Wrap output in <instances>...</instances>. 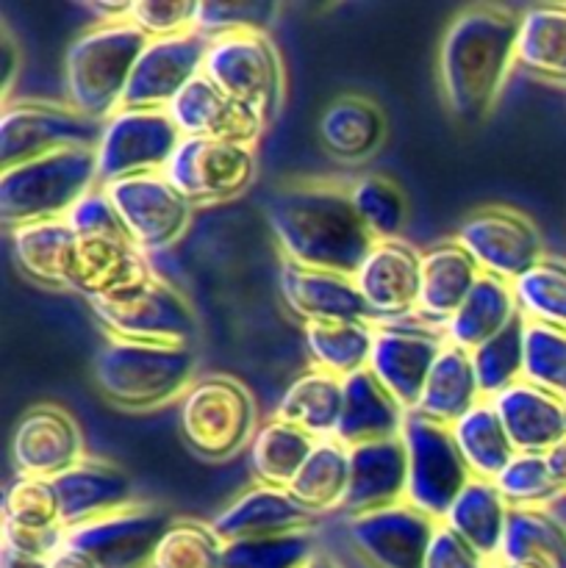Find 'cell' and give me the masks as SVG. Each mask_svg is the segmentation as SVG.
<instances>
[{
    "label": "cell",
    "instance_id": "6da1fadb",
    "mask_svg": "<svg viewBox=\"0 0 566 568\" xmlns=\"http://www.w3.org/2000/svg\"><path fill=\"white\" fill-rule=\"evenodd\" d=\"M519 22L508 6L477 3L449 20L438 44V89L464 125L486 120L519 64Z\"/></svg>",
    "mask_w": 566,
    "mask_h": 568
},
{
    "label": "cell",
    "instance_id": "7a4b0ae2",
    "mask_svg": "<svg viewBox=\"0 0 566 568\" xmlns=\"http://www.w3.org/2000/svg\"><path fill=\"white\" fill-rule=\"evenodd\" d=\"M266 222L283 258L353 275L375 239L355 214L350 186L336 181H289L266 203Z\"/></svg>",
    "mask_w": 566,
    "mask_h": 568
},
{
    "label": "cell",
    "instance_id": "3957f363",
    "mask_svg": "<svg viewBox=\"0 0 566 568\" xmlns=\"http://www.w3.org/2000/svg\"><path fill=\"white\" fill-rule=\"evenodd\" d=\"M194 344H150L109 338L92 364L94 386L122 410H150L183 397L194 383Z\"/></svg>",
    "mask_w": 566,
    "mask_h": 568
},
{
    "label": "cell",
    "instance_id": "277c9868",
    "mask_svg": "<svg viewBox=\"0 0 566 568\" xmlns=\"http://www.w3.org/2000/svg\"><path fill=\"white\" fill-rule=\"evenodd\" d=\"M148 42L131 20L92 26L72 39L64 53L67 103L98 122L114 116Z\"/></svg>",
    "mask_w": 566,
    "mask_h": 568
},
{
    "label": "cell",
    "instance_id": "5b68a950",
    "mask_svg": "<svg viewBox=\"0 0 566 568\" xmlns=\"http://www.w3.org/2000/svg\"><path fill=\"white\" fill-rule=\"evenodd\" d=\"M98 150L70 148L0 175V216L9 231L33 222L67 220L75 203L98 189Z\"/></svg>",
    "mask_w": 566,
    "mask_h": 568
},
{
    "label": "cell",
    "instance_id": "8992f818",
    "mask_svg": "<svg viewBox=\"0 0 566 568\" xmlns=\"http://www.w3.org/2000/svg\"><path fill=\"white\" fill-rule=\"evenodd\" d=\"M203 75L266 125L286 98V67L266 31H239L209 39Z\"/></svg>",
    "mask_w": 566,
    "mask_h": 568
},
{
    "label": "cell",
    "instance_id": "52a82bcc",
    "mask_svg": "<svg viewBox=\"0 0 566 568\" xmlns=\"http://www.w3.org/2000/svg\"><path fill=\"white\" fill-rule=\"evenodd\" d=\"M178 427L192 453L228 460L255 436V403L247 386L231 375H205L189 386L178 408Z\"/></svg>",
    "mask_w": 566,
    "mask_h": 568
},
{
    "label": "cell",
    "instance_id": "ba28073f",
    "mask_svg": "<svg viewBox=\"0 0 566 568\" xmlns=\"http://www.w3.org/2000/svg\"><path fill=\"white\" fill-rule=\"evenodd\" d=\"M89 308L111 338L150 344H194L198 338L192 303L159 275H150L114 297L94 300Z\"/></svg>",
    "mask_w": 566,
    "mask_h": 568
},
{
    "label": "cell",
    "instance_id": "9c48e42d",
    "mask_svg": "<svg viewBox=\"0 0 566 568\" xmlns=\"http://www.w3.org/2000/svg\"><path fill=\"white\" fill-rule=\"evenodd\" d=\"M400 438L408 455L405 503L431 516L433 521H444L458 494L475 480L455 444L453 430L420 414H408Z\"/></svg>",
    "mask_w": 566,
    "mask_h": 568
},
{
    "label": "cell",
    "instance_id": "30bf717a",
    "mask_svg": "<svg viewBox=\"0 0 566 568\" xmlns=\"http://www.w3.org/2000/svg\"><path fill=\"white\" fill-rule=\"evenodd\" d=\"M103 122L55 100L3 103L0 114V161L3 170L70 148H98Z\"/></svg>",
    "mask_w": 566,
    "mask_h": 568
},
{
    "label": "cell",
    "instance_id": "8fae6325",
    "mask_svg": "<svg viewBox=\"0 0 566 568\" xmlns=\"http://www.w3.org/2000/svg\"><path fill=\"white\" fill-rule=\"evenodd\" d=\"M183 133L178 131L170 111L120 109L103 122L98 142L100 186L122 178L164 172L175 155Z\"/></svg>",
    "mask_w": 566,
    "mask_h": 568
},
{
    "label": "cell",
    "instance_id": "7c38bea8",
    "mask_svg": "<svg viewBox=\"0 0 566 568\" xmlns=\"http://www.w3.org/2000/svg\"><path fill=\"white\" fill-rule=\"evenodd\" d=\"M455 242L472 255L483 275L516 283L544 258L536 222L514 205H483L464 216Z\"/></svg>",
    "mask_w": 566,
    "mask_h": 568
},
{
    "label": "cell",
    "instance_id": "4fadbf2b",
    "mask_svg": "<svg viewBox=\"0 0 566 568\" xmlns=\"http://www.w3.org/2000/svg\"><path fill=\"white\" fill-rule=\"evenodd\" d=\"M164 175L192 205L233 200L253 183V144L231 139L183 136Z\"/></svg>",
    "mask_w": 566,
    "mask_h": 568
},
{
    "label": "cell",
    "instance_id": "5bb4252c",
    "mask_svg": "<svg viewBox=\"0 0 566 568\" xmlns=\"http://www.w3.org/2000/svg\"><path fill=\"white\" fill-rule=\"evenodd\" d=\"M105 194L120 214L128 239L142 253H159L186 233L192 203L178 192L164 172L122 178L105 183Z\"/></svg>",
    "mask_w": 566,
    "mask_h": 568
},
{
    "label": "cell",
    "instance_id": "9a60e30c",
    "mask_svg": "<svg viewBox=\"0 0 566 568\" xmlns=\"http://www.w3.org/2000/svg\"><path fill=\"white\" fill-rule=\"evenodd\" d=\"M175 516L159 505H131L125 510L64 530V541L87 552L100 568H150L161 538Z\"/></svg>",
    "mask_w": 566,
    "mask_h": 568
},
{
    "label": "cell",
    "instance_id": "2e32d148",
    "mask_svg": "<svg viewBox=\"0 0 566 568\" xmlns=\"http://www.w3.org/2000/svg\"><path fill=\"white\" fill-rule=\"evenodd\" d=\"M205 53H209V39L200 31L150 39L133 67L122 109L166 111L194 78L203 75Z\"/></svg>",
    "mask_w": 566,
    "mask_h": 568
},
{
    "label": "cell",
    "instance_id": "e0dca14e",
    "mask_svg": "<svg viewBox=\"0 0 566 568\" xmlns=\"http://www.w3.org/2000/svg\"><path fill=\"white\" fill-rule=\"evenodd\" d=\"M438 521L400 503L392 508L350 516L347 536L372 568H422Z\"/></svg>",
    "mask_w": 566,
    "mask_h": 568
},
{
    "label": "cell",
    "instance_id": "ac0fdd59",
    "mask_svg": "<svg viewBox=\"0 0 566 568\" xmlns=\"http://www.w3.org/2000/svg\"><path fill=\"white\" fill-rule=\"evenodd\" d=\"M444 347L447 336L436 327L375 325L370 372L411 414Z\"/></svg>",
    "mask_w": 566,
    "mask_h": 568
},
{
    "label": "cell",
    "instance_id": "d6986e66",
    "mask_svg": "<svg viewBox=\"0 0 566 568\" xmlns=\"http://www.w3.org/2000/svg\"><path fill=\"white\" fill-rule=\"evenodd\" d=\"M87 458L83 433L75 416L59 405L26 410L11 433V460L22 477L55 480Z\"/></svg>",
    "mask_w": 566,
    "mask_h": 568
},
{
    "label": "cell",
    "instance_id": "ffe728a7",
    "mask_svg": "<svg viewBox=\"0 0 566 568\" xmlns=\"http://www.w3.org/2000/svg\"><path fill=\"white\" fill-rule=\"evenodd\" d=\"M355 286L364 297L372 322L416 314L422 286V253L403 239L375 242L355 272Z\"/></svg>",
    "mask_w": 566,
    "mask_h": 568
},
{
    "label": "cell",
    "instance_id": "44dd1931",
    "mask_svg": "<svg viewBox=\"0 0 566 568\" xmlns=\"http://www.w3.org/2000/svg\"><path fill=\"white\" fill-rule=\"evenodd\" d=\"M277 288L297 320L303 325H320V322H372L364 297L355 286L353 275L331 270H314V266L294 264L283 258Z\"/></svg>",
    "mask_w": 566,
    "mask_h": 568
},
{
    "label": "cell",
    "instance_id": "7402d4cb",
    "mask_svg": "<svg viewBox=\"0 0 566 568\" xmlns=\"http://www.w3.org/2000/svg\"><path fill=\"white\" fill-rule=\"evenodd\" d=\"M155 275L142 250L128 236H87L78 239L70 264V292L89 303L114 297L137 283Z\"/></svg>",
    "mask_w": 566,
    "mask_h": 568
},
{
    "label": "cell",
    "instance_id": "603a6c76",
    "mask_svg": "<svg viewBox=\"0 0 566 568\" xmlns=\"http://www.w3.org/2000/svg\"><path fill=\"white\" fill-rule=\"evenodd\" d=\"M408 494V455L403 438L350 447V486L342 510L347 516L392 508Z\"/></svg>",
    "mask_w": 566,
    "mask_h": 568
},
{
    "label": "cell",
    "instance_id": "cb8c5ba5",
    "mask_svg": "<svg viewBox=\"0 0 566 568\" xmlns=\"http://www.w3.org/2000/svg\"><path fill=\"white\" fill-rule=\"evenodd\" d=\"M53 483L61 499V527L64 530L89 525V521L137 505L131 475L109 460L83 458Z\"/></svg>",
    "mask_w": 566,
    "mask_h": 568
},
{
    "label": "cell",
    "instance_id": "d4e9b609",
    "mask_svg": "<svg viewBox=\"0 0 566 568\" xmlns=\"http://www.w3.org/2000/svg\"><path fill=\"white\" fill-rule=\"evenodd\" d=\"M166 111H170L183 136L231 139V142L255 144V139L266 131L264 120H259L244 105L228 98L205 75L194 78Z\"/></svg>",
    "mask_w": 566,
    "mask_h": 568
},
{
    "label": "cell",
    "instance_id": "484cf974",
    "mask_svg": "<svg viewBox=\"0 0 566 568\" xmlns=\"http://www.w3.org/2000/svg\"><path fill=\"white\" fill-rule=\"evenodd\" d=\"M488 403L497 410L516 453L544 455L566 438V399L553 392L519 381Z\"/></svg>",
    "mask_w": 566,
    "mask_h": 568
},
{
    "label": "cell",
    "instance_id": "4316f807",
    "mask_svg": "<svg viewBox=\"0 0 566 568\" xmlns=\"http://www.w3.org/2000/svg\"><path fill=\"white\" fill-rule=\"evenodd\" d=\"M211 527L225 544L247 541V538L283 536L314 527V514L305 510L286 488H270L255 483L250 491L233 499L225 510H220Z\"/></svg>",
    "mask_w": 566,
    "mask_h": 568
},
{
    "label": "cell",
    "instance_id": "83f0119b",
    "mask_svg": "<svg viewBox=\"0 0 566 568\" xmlns=\"http://www.w3.org/2000/svg\"><path fill=\"white\" fill-rule=\"evenodd\" d=\"M405 419L408 410L397 403V397L370 369H361L344 377L342 419L333 438H338L344 447L400 438Z\"/></svg>",
    "mask_w": 566,
    "mask_h": 568
},
{
    "label": "cell",
    "instance_id": "f1b7e54d",
    "mask_svg": "<svg viewBox=\"0 0 566 568\" xmlns=\"http://www.w3.org/2000/svg\"><path fill=\"white\" fill-rule=\"evenodd\" d=\"M483 272L455 239L422 253V286L416 316L433 327H447Z\"/></svg>",
    "mask_w": 566,
    "mask_h": 568
},
{
    "label": "cell",
    "instance_id": "f546056e",
    "mask_svg": "<svg viewBox=\"0 0 566 568\" xmlns=\"http://www.w3.org/2000/svg\"><path fill=\"white\" fill-rule=\"evenodd\" d=\"M325 153L338 161H366L386 142V114L381 105L366 94H342L325 105L316 122Z\"/></svg>",
    "mask_w": 566,
    "mask_h": 568
},
{
    "label": "cell",
    "instance_id": "4dcf8cb0",
    "mask_svg": "<svg viewBox=\"0 0 566 568\" xmlns=\"http://www.w3.org/2000/svg\"><path fill=\"white\" fill-rule=\"evenodd\" d=\"M483 403V392L477 386L475 366H472V355L466 349L447 347L438 355L436 366H433L431 377H427L422 397L411 414H420L425 419L436 422V425L453 427L455 422L464 419L475 405Z\"/></svg>",
    "mask_w": 566,
    "mask_h": 568
},
{
    "label": "cell",
    "instance_id": "1f68e13d",
    "mask_svg": "<svg viewBox=\"0 0 566 568\" xmlns=\"http://www.w3.org/2000/svg\"><path fill=\"white\" fill-rule=\"evenodd\" d=\"M78 236L67 220L33 222L11 231V255L17 270L33 283L50 288H70V264Z\"/></svg>",
    "mask_w": 566,
    "mask_h": 568
},
{
    "label": "cell",
    "instance_id": "d6a6232c",
    "mask_svg": "<svg viewBox=\"0 0 566 568\" xmlns=\"http://www.w3.org/2000/svg\"><path fill=\"white\" fill-rule=\"evenodd\" d=\"M516 316H519V305H516L514 283H505L492 275H481L469 297L464 300V305L447 322L444 336H447V344L472 353L481 344H486L488 338L503 333Z\"/></svg>",
    "mask_w": 566,
    "mask_h": 568
},
{
    "label": "cell",
    "instance_id": "836d02e7",
    "mask_svg": "<svg viewBox=\"0 0 566 568\" xmlns=\"http://www.w3.org/2000/svg\"><path fill=\"white\" fill-rule=\"evenodd\" d=\"M508 516L511 505L505 503L494 480H472L458 494L453 508L447 510L444 525L492 564V560L499 558V549H503Z\"/></svg>",
    "mask_w": 566,
    "mask_h": 568
},
{
    "label": "cell",
    "instance_id": "e575fe53",
    "mask_svg": "<svg viewBox=\"0 0 566 568\" xmlns=\"http://www.w3.org/2000/svg\"><path fill=\"white\" fill-rule=\"evenodd\" d=\"M344 405V381L322 369H309L294 377L277 403L275 419L289 422L314 438L336 436Z\"/></svg>",
    "mask_w": 566,
    "mask_h": 568
},
{
    "label": "cell",
    "instance_id": "d590c367",
    "mask_svg": "<svg viewBox=\"0 0 566 568\" xmlns=\"http://www.w3.org/2000/svg\"><path fill=\"white\" fill-rule=\"evenodd\" d=\"M497 560L538 568H566V525L547 508H511Z\"/></svg>",
    "mask_w": 566,
    "mask_h": 568
},
{
    "label": "cell",
    "instance_id": "8d00e7d4",
    "mask_svg": "<svg viewBox=\"0 0 566 568\" xmlns=\"http://www.w3.org/2000/svg\"><path fill=\"white\" fill-rule=\"evenodd\" d=\"M320 438L309 436L300 427L289 425V422L272 419L255 430L253 442L247 447L250 471H253L259 486L270 488H286L303 469L309 455L314 453Z\"/></svg>",
    "mask_w": 566,
    "mask_h": 568
},
{
    "label": "cell",
    "instance_id": "74e56055",
    "mask_svg": "<svg viewBox=\"0 0 566 568\" xmlns=\"http://www.w3.org/2000/svg\"><path fill=\"white\" fill-rule=\"evenodd\" d=\"M449 430L475 480H497L505 466L519 455L488 399L475 405Z\"/></svg>",
    "mask_w": 566,
    "mask_h": 568
},
{
    "label": "cell",
    "instance_id": "f35d334b",
    "mask_svg": "<svg viewBox=\"0 0 566 568\" xmlns=\"http://www.w3.org/2000/svg\"><path fill=\"white\" fill-rule=\"evenodd\" d=\"M519 64L544 81L566 83V3L522 11Z\"/></svg>",
    "mask_w": 566,
    "mask_h": 568
},
{
    "label": "cell",
    "instance_id": "ab89813d",
    "mask_svg": "<svg viewBox=\"0 0 566 568\" xmlns=\"http://www.w3.org/2000/svg\"><path fill=\"white\" fill-rule=\"evenodd\" d=\"M303 327L314 369L336 375L342 381L355 372L370 369L375 322H320V325Z\"/></svg>",
    "mask_w": 566,
    "mask_h": 568
},
{
    "label": "cell",
    "instance_id": "60d3db41",
    "mask_svg": "<svg viewBox=\"0 0 566 568\" xmlns=\"http://www.w3.org/2000/svg\"><path fill=\"white\" fill-rule=\"evenodd\" d=\"M350 486V447H344L338 438H320L314 453L297 471V477L289 486V494L311 514H325V510H342L344 494Z\"/></svg>",
    "mask_w": 566,
    "mask_h": 568
},
{
    "label": "cell",
    "instance_id": "b9f144b4",
    "mask_svg": "<svg viewBox=\"0 0 566 568\" xmlns=\"http://www.w3.org/2000/svg\"><path fill=\"white\" fill-rule=\"evenodd\" d=\"M525 322L519 314L503 333L469 353L483 399H494L514 383L525 381Z\"/></svg>",
    "mask_w": 566,
    "mask_h": 568
},
{
    "label": "cell",
    "instance_id": "7bdbcfd3",
    "mask_svg": "<svg viewBox=\"0 0 566 568\" xmlns=\"http://www.w3.org/2000/svg\"><path fill=\"white\" fill-rule=\"evenodd\" d=\"M514 294L527 322L566 331V258L544 255L514 283Z\"/></svg>",
    "mask_w": 566,
    "mask_h": 568
},
{
    "label": "cell",
    "instance_id": "ee69618b",
    "mask_svg": "<svg viewBox=\"0 0 566 568\" xmlns=\"http://www.w3.org/2000/svg\"><path fill=\"white\" fill-rule=\"evenodd\" d=\"M350 197H353L355 214L375 242L400 239L408 222V197L394 178L377 175V172L358 178L350 186Z\"/></svg>",
    "mask_w": 566,
    "mask_h": 568
},
{
    "label": "cell",
    "instance_id": "f6af8a7d",
    "mask_svg": "<svg viewBox=\"0 0 566 568\" xmlns=\"http://www.w3.org/2000/svg\"><path fill=\"white\" fill-rule=\"evenodd\" d=\"M3 527L22 532H55L61 527V499L48 477H17L3 497Z\"/></svg>",
    "mask_w": 566,
    "mask_h": 568
},
{
    "label": "cell",
    "instance_id": "bcb514c9",
    "mask_svg": "<svg viewBox=\"0 0 566 568\" xmlns=\"http://www.w3.org/2000/svg\"><path fill=\"white\" fill-rule=\"evenodd\" d=\"M150 568H225V541L211 521L175 519L161 538Z\"/></svg>",
    "mask_w": 566,
    "mask_h": 568
},
{
    "label": "cell",
    "instance_id": "7dc6e473",
    "mask_svg": "<svg viewBox=\"0 0 566 568\" xmlns=\"http://www.w3.org/2000/svg\"><path fill=\"white\" fill-rule=\"evenodd\" d=\"M311 530L225 544V568H305L316 558Z\"/></svg>",
    "mask_w": 566,
    "mask_h": 568
},
{
    "label": "cell",
    "instance_id": "c3c4849f",
    "mask_svg": "<svg viewBox=\"0 0 566 568\" xmlns=\"http://www.w3.org/2000/svg\"><path fill=\"white\" fill-rule=\"evenodd\" d=\"M525 381L566 399V331L525 322Z\"/></svg>",
    "mask_w": 566,
    "mask_h": 568
},
{
    "label": "cell",
    "instance_id": "681fc988",
    "mask_svg": "<svg viewBox=\"0 0 566 568\" xmlns=\"http://www.w3.org/2000/svg\"><path fill=\"white\" fill-rule=\"evenodd\" d=\"M494 486L511 508H547L553 499L564 497L547 466V455L519 453L494 480Z\"/></svg>",
    "mask_w": 566,
    "mask_h": 568
},
{
    "label": "cell",
    "instance_id": "f907efd6",
    "mask_svg": "<svg viewBox=\"0 0 566 568\" xmlns=\"http://www.w3.org/2000/svg\"><path fill=\"white\" fill-rule=\"evenodd\" d=\"M198 0H133L128 20L148 39H166L198 31Z\"/></svg>",
    "mask_w": 566,
    "mask_h": 568
},
{
    "label": "cell",
    "instance_id": "816d5d0a",
    "mask_svg": "<svg viewBox=\"0 0 566 568\" xmlns=\"http://www.w3.org/2000/svg\"><path fill=\"white\" fill-rule=\"evenodd\" d=\"M277 6L272 3H200L198 31L205 39L225 37L239 31H266V22L275 17Z\"/></svg>",
    "mask_w": 566,
    "mask_h": 568
},
{
    "label": "cell",
    "instance_id": "f5cc1de1",
    "mask_svg": "<svg viewBox=\"0 0 566 568\" xmlns=\"http://www.w3.org/2000/svg\"><path fill=\"white\" fill-rule=\"evenodd\" d=\"M67 225L72 227L78 239L87 236H128L122 227L120 214H117L114 203L109 200L103 186L92 189L87 197L75 203V209L67 214Z\"/></svg>",
    "mask_w": 566,
    "mask_h": 568
},
{
    "label": "cell",
    "instance_id": "db71d44e",
    "mask_svg": "<svg viewBox=\"0 0 566 568\" xmlns=\"http://www.w3.org/2000/svg\"><path fill=\"white\" fill-rule=\"evenodd\" d=\"M488 560L477 555L461 536H455L444 521H438L433 541L427 547L422 568H486Z\"/></svg>",
    "mask_w": 566,
    "mask_h": 568
},
{
    "label": "cell",
    "instance_id": "11a10c76",
    "mask_svg": "<svg viewBox=\"0 0 566 568\" xmlns=\"http://www.w3.org/2000/svg\"><path fill=\"white\" fill-rule=\"evenodd\" d=\"M81 6L98 20V26H105V22H125L131 17L133 0H83Z\"/></svg>",
    "mask_w": 566,
    "mask_h": 568
},
{
    "label": "cell",
    "instance_id": "9f6ffc18",
    "mask_svg": "<svg viewBox=\"0 0 566 568\" xmlns=\"http://www.w3.org/2000/svg\"><path fill=\"white\" fill-rule=\"evenodd\" d=\"M48 568H100V566L94 564L87 552H81V549L72 547V544L61 541L59 547L50 552Z\"/></svg>",
    "mask_w": 566,
    "mask_h": 568
},
{
    "label": "cell",
    "instance_id": "6f0895ef",
    "mask_svg": "<svg viewBox=\"0 0 566 568\" xmlns=\"http://www.w3.org/2000/svg\"><path fill=\"white\" fill-rule=\"evenodd\" d=\"M17 72H20V48L14 44L9 26H3V103H9Z\"/></svg>",
    "mask_w": 566,
    "mask_h": 568
},
{
    "label": "cell",
    "instance_id": "680465c9",
    "mask_svg": "<svg viewBox=\"0 0 566 568\" xmlns=\"http://www.w3.org/2000/svg\"><path fill=\"white\" fill-rule=\"evenodd\" d=\"M544 455H547V466L549 471H553L555 483H558L560 494H566V438L560 444H555V447Z\"/></svg>",
    "mask_w": 566,
    "mask_h": 568
},
{
    "label": "cell",
    "instance_id": "91938a15",
    "mask_svg": "<svg viewBox=\"0 0 566 568\" xmlns=\"http://www.w3.org/2000/svg\"><path fill=\"white\" fill-rule=\"evenodd\" d=\"M0 568H48V558H33V555L17 552V549L3 547Z\"/></svg>",
    "mask_w": 566,
    "mask_h": 568
},
{
    "label": "cell",
    "instance_id": "94428289",
    "mask_svg": "<svg viewBox=\"0 0 566 568\" xmlns=\"http://www.w3.org/2000/svg\"><path fill=\"white\" fill-rule=\"evenodd\" d=\"M305 568H342V566H338L333 558H327V555H316V558Z\"/></svg>",
    "mask_w": 566,
    "mask_h": 568
},
{
    "label": "cell",
    "instance_id": "6125c7cd",
    "mask_svg": "<svg viewBox=\"0 0 566 568\" xmlns=\"http://www.w3.org/2000/svg\"><path fill=\"white\" fill-rule=\"evenodd\" d=\"M486 568H538V566H522V564H503V560H492Z\"/></svg>",
    "mask_w": 566,
    "mask_h": 568
}]
</instances>
